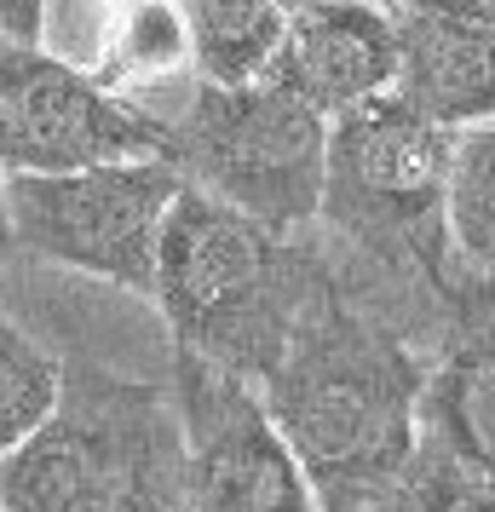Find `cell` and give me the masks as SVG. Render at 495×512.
Here are the masks:
<instances>
[{
	"label": "cell",
	"instance_id": "cell-1",
	"mask_svg": "<svg viewBox=\"0 0 495 512\" xmlns=\"http://www.w3.org/2000/svg\"><path fill=\"white\" fill-rule=\"evenodd\" d=\"M421 386L426 363L409 340L329 271L254 392L294 449L317 512H346L398 495L421 449Z\"/></svg>",
	"mask_w": 495,
	"mask_h": 512
},
{
	"label": "cell",
	"instance_id": "cell-2",
	"mask_svg": "<svg viewBox=\"0 0 495 512\" xmlns=\"http://www.w3.org/2000/svg\"><path fill=\"white\" fill-rule=\"evenodd\" d=\"M323 282L329 265L300 236H271L248 213L185 185L167 208L150 300L162 305L173 351L260 386Z\"/></svg>",
	"mask_w": 495,
	"mask_h": 512
},
{
	"label": "cell",
	"instance_id": "cell-3",
	"mask_svg": "<svg viewBox=\"0 0 495 512\" xmlns=\"http://www.w3.org/2000/svg\"><path fill=\"white\" fill-rule=\"evenodd\" d=\"M0 512H190L173 397L64 363L58 409L0 461Z\"/></svg>",
	"mask_w": 495,
	"mask_h": 512
},
{
	"label": "cell",
	"instance_id": "cell-4",
	"mask_svg": "<svg viewBox=\"0 0 495 512\" xmlns=\"http://www.w3.org/2000/svg\"><path fill=\"white\" fill-rule=\"evenodd\" d=\"M449 156H455V133L421 116L415 104H403L398 93L363 98L329 116L317 219L357 259L421 277L455 300L444 231Z\"/></svg>",
	"mask_w": 495,
	"mask_h": 512
},
{
	"label": "cell",
	"instance_id": "cell-5",
	"mask_svg": "<svg viewBox=\"0 0 495 512\" xmlns=\"http://www.w3.org/2000/svg\"><path fill=\"white\" fill-rule=\"evenodd\" d=\"M167 121V162L213 202L248 213L271 236L317 225L329 121L271 75L248 87H190V104Z\"/></svg>",
	"mask_w": 495,
	"mask_h": 512
},
{
	"label": "cell",
	"instance_id": "cell-6",
	"mask_svg": "<svg viewBox=\"0 0 495 512\" xmlns=\"http://www.w3.org/2000/svg\"><path fill=\"white\" fill-rule=\"evenodd\" d=\"M179 190L185 179L173 162H104L75 173L6 179L12 254L150 300L162 225Z\"/></svg>",
	"mask_w": 495,
	"mask_h": 512
},
{
	"label": "cell",
	"instance_id": "cell-7",
	"mask_svg": "<svg viewBox=\"0 0 495 512\" xmlns=\"http://www.w3.org/2000/svg\"><path fill=\"white\" fill-rule=\"evenodd\" d=\"M167 162V121L52 47H0V179Z\"/></svg>",
	"mask_w": 495,
	"mask_h": 512
},
{
	"label": "cell",
	"instance_id": "cell-8",
	"mask_svg": "<svg viewBox=\"0 0 495 512\" xmlns=\"http://www.w3.org/2000/svg\"><path fill=\"white\" fill-rule=\"evenodd\" d=\"M173 415L190 512H317L306 472L271 426L260 392L202 357L173 351Z\"/></svg>",
	"mask_w": 495,
	"mask_h": 512
},
{
	"label": "cell",
	"instance_id": "cell-9",
	"mask_svg": "<svg viewBox=\"0 0 495 512\" xmlns=\"http://www.w3.org/2000/svg\"><path fill=\"white\" fill-rule=\"evenodd\" d=\"M392 93L438 127L461 133L495 116V18L467 0H398Z\"/></svg>",
	"mask_w": 495,
	"mask_h": 512
},
{
	"label": "cell",
	"instance_id": "cell-10",
	"mask_svg": "<svg viewBox=\"0 0 495 512\" xmlns=\"http://www.w3.org/2000/svg\"><path fill=\"white\" fill-rule=\"evenodd\" d=\"M392 75H398V35L392 12L375 0H323L294 12L271 64V81L306 98L323 121L363 98L392 93Z\"/></svg>",
	"mask_w": 495,
	"mask_h": 512
},
{
	"label": "cell",
	"instance_id": "cell-11",
	"mask_svg": "<svg viewBox=\"0 0 495 512\" xmlns=\"http://www.w3.org/2000/svg\"><path fill=\"white\" fill-rule=\"evenodd\" d=\"M421 449L495 478V328H472L426 369Z\"/></svg>",
	"mask_w": 495,
	"mask_h": 512
},
{
	"label": "cell",
	"instance_id": "cell-12",
	"mask_svg": "<svg viewBox=\"0 0 495 512\" xmlns=\"http://www.w3.org/2000/svg\"><path fill=\"white\" fill-rule=\"evenodd\" d=\"M185 29L190 75L202 87H248L265 81L283 47L288 12L277 0H173Z\"/></svg>",
	"mask_w": 495,
	"mask_h": 512
},
{
	"label": "cell",
	"instance_id": "cell-13",
	"mask_svg": "<svg viewBox=\"0 0 495 512\" xmlns=\"http://www.w3.org/2000/svg\"><path fill=\"white\" fill-rule=\"evenodd\" d=\"M444 231H449V259H461L472 277L495 282V116L455 133Z\"/></svg>",
	"mask_w": 495,
	"mask_h": 512
},
{
	"label": "cell",
	"instance_id": "cell-14",
	"mask_svg": "<svg viewBox=\"0 0 495 512\" xmlns=\"http://www.w3.org/2000/svg\"><path fill=\"white\" fill-rule=\"evenodd\" d=\"M64 386V357H52L35 334L0 311V461L58 409Z\"/></svg>",
	"mask_w": 495,
	"mask_h": 512
},
{
	"label": "cell",
	"instance_id": "cell-15",
	"mask_svg": "<svg viewBox=\"0 0 495 512\" xmlns=\"http://www.w3.org/2000/svg\"><path fill=\"white\" fill-rule=\"evenodd\" d=\"M392 501L403 512H495V478L415 449V461H409Z\"/></svg>",
	"mask_w": 495,
	"mask_h": 512
},
{
	"label": "cell",
	"instance_id": "cell-16",
	"mask_svg": "<svg viewBox=\"0 0 495 512\" xmlns=\"http://www.w3.org/2000/svg\"><path fill=\"white\" fill-rule=\"evenodd\" d=\"M52 0H0V47H47Z\"/></svg>",
	"mask_w": 495,
	"mask_h": 512
},
{
	"label": "cell",
	"instance_id": "cell-17",
	"mask_svg": "<svg viewBox=\"0 0 495 512\" xmlns=\"http://www.w3.org/2000/svg\"><path fill=\"white\" fill-rule=\"evenodd\" d=\"M12 259V231H6V179H0V265Z\"/></svg>",
	"mask_w": 495,
	"mask_h": 512
},
{
	"label": "cell",
	"instance_id": "cell-18",
	"mask_svg": "<svg viewBox=\"0 0 495 512\" xmlns=\"http://www.w3.org/2000/svg\"><path fill=\"white\" fill-rule=\"evenodd\" d=\"M346 512H403L398 501H369V507H346Z\"/></svg>",
	"mask_w": 495,
	"mask_h": 512
},
{
	"label": "cell",
	"instance_id": "cell-19",
	"mask_svg": "<svg viewBox=\"0 0 495 512\" xmlns=\"http://www.w3.org/2000/svg\"><path fill=\"white\" fill-rule=\"evenodd\" d=\"M277 6H283L288 18H294V12H306V6H323V0H277Z\"/></svg>",
	"mask_w": 495,
	"mask_h": 512
},
{
	"label": "cell",
	"instance_id": "cell-20",
	"mask_svg": "<svg viewBox=\"0 0 495 512\" xmlns=\"http://www.w3.org/2000/svg\"><path fill=\"white\" fill-rule=\"evenodd\" d=\"M467 6H478V12H490L495 18V0H467Z\"/></svg>",
	"mask_w": 495,
	"mask_h": 512
},
{
	"label": "cell",
	"instance_id": "cell-21",
	"mask_svg": "<svg viewBox=\"0 0 495 512\" xmlns=\"http://www.w3.org/2000/svg\"><path fill=\"white\" fill-rule=\"evenodd\" d=\"M375 6H386V12H392V6H398V0H375Z\"/></svg>",
	"mask_w": 495,
	"mask_h": 512
}]
</instances>
